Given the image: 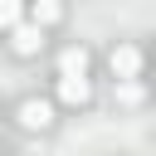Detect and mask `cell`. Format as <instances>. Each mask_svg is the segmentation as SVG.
<instances>
[{
    "label": "cell",
    "instance_id": "cell-1",
    "mask_svg": "<svg viewBox=\"0 0 156 156\" xmlns=\"http://www.w3.org/2000/svg\"><path fill=\"white\" fill-rule=\"evenodd\" d=\"M20 127L24 132H49L54 127V102L49 98H24L20 102Z\"/></svg>",
    "mask_w": 156,
    "mask_h": 156
},
{
    "label": "cell",
    "instance_id": "cell-2",
    "mask_svg": "<svg viewBox=\"0 0 156 156\" xmlns=\"http://www.w3.org/2000/svg\"><path fill=\"white\" fill-rule=\"evenodd\" d=\"M107 68H112V78H117V83L136 78V73H141V49H136V44H117V49L107 54Z\"/></svg>",
    "mask_w": 156,
    "mask_h": 156
},
{
    "label": "cell",
    "instance_id": "cell-3",
    "mask_svg": "<svg viewBox=\"0 0 156 156\" xmlns=\"http://www.w3.org/2000/svg\"><path fill=\"white\" fill-rule=\"evenodd\" d=\"M10 44H15V54H24V58H29V54H39V49H44V29L20 20V24L10 29Z\"/></svg>",
    "mask_w": 156,
    "mask_h": 156
},
{
    "label": "cell",
    "instance_id": "cell-4",
    "mask_svg": "<svg viewBox=\"0 0 156 156\" xmlns=\"http://www.w3.org/2000/svg\"><path fill=\"white\" fill-rule=\"evenodd\" d=\"M58 78H88V49L83 44H73V49L58 54Z\"/></svg>",
    "mask_w": 156,
    "mask_h": 156
},
{
    "label": "cell",
    "instance_id": "cell-5",
    "mask_svg": "<svg viewBox=\"0 0 156 156\" xmlns=\"http://www.w3.org/2000/svg\"><path fill=\"white\" fill-rule=\"evenodd\" d=\"M88 98H93V83H88V78H58V102L88 107Z\"/></svg>",
    "mask_w": 156,
    "mask_h": 156
},
{
    "label": "cell",
    "instance_id": "cell-6",
    "mask_svg": "<svg viewBox=\"0 0 156 156\" xmlns=\"http://www.w3.org/2000/svg\"><path fill=\"white\" fill-rule=\"evenodd\" d=\"M58 20H63V5H58V0H34V20H29V24L49 29V24H58Z\"/></svg>",
    "mask_w": 156,
    "mask_h": 156
},
{
    "label": "cell",
    "instance_id": "cell-7",
    "mask_svg": "<svg viewBox=\"0 0 156 156\" xmlns=\"http://www.w3.org/2000/svg\"><path fill=\"white\" fill-rule=\"evenodd\" d=\"M20 10H24V0H0V29H15Z\"/></svg>",
    "mask_w": 156,
    "mask_h": 156
},
{
    "label": "cell",
    "instance_id": "cell-8",
    "mask_svg": "<svg viewBox=\"0 0 156 156\" xmlns=\"http://www.w3.org/2000/svg\"><path fill=\"white\" fill-rule=\"evenodd\" d=\"M117 102H127V107H136V102H141V83H136V78H127V83H117Z\"/></svg>",
    "mask_w": 156,
    "mask_h": 156
}]
</instances>
